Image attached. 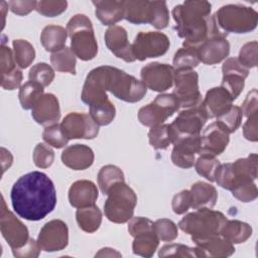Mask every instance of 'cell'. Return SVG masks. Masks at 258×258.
Listing matches in <instances>:
<instances>
[{
    "mask_svg": "<svg viewBox=\"0 0 258 258\" xmlns=\"http://www.w3.org/2000/svg\"><path fill=\"white\" fill-rule=\"evenodd\" d=\"M14 212L28 221H39L51 213L56 205V190L52 180L41 171L20 176L11 188Z\"/></svg>",
    "mask_w": 258,
    "mask_h": 258,
    "instance_id": "1",
    "label": "cell"
},
{
    "mask_svg": "<svg viewBox=\"0 0 258 258\" xmlns=\"http://www.w3.org/2000/svg\"><path fill=\"white\" fill-rule=\"evenodd\" d=\"M107 92L124 102L136 103L146 95L147 88L141 81L120 69L101 66L88 74L81 99L89 106L108 99Z\"/></svg>",
    "mask_w": 258,
    "mask_h": 258,
    "instance_id": "2",
    "label": "cell"
},
{
    "mask_svg": "<svg viewBox=\"0 0 258 258\" xmlns=\"http://www.w3.org/2000/svg\"><path fill=\"white\" fill-rule=\"evenodd\" d=\"M211 11L212 5L208 1L190 0L174 6L172 16L176 23L175 30L177 35L184 39L183 47L195 49L214 36L227 34L220 30Z\"/></svg>",
    "mask_w": 258,
    "mask_h": 258,
    "instance_id": "3",
    "label": "cell"
},
{
    "mask_svg": "<svg viewBox=\"0 0 258 258\" xmlns=\"http://www.w3.org/2000/svg\"><path fill=\"white\" fill-rule=\"evenodd\" d=\"M227 222L226 216L212 209H199L186 214L178 223L179 229L194 238H207L221 235Z\"/></svg>",
    "mask_w": 258,
    "mask_h": 258,
    "instance_id": "4",
    "label": "cell"
},
{
    "mask_svg": "<svg viewBox=\"0 0 258 258\" xmlns=\"http://www.w3.org/2000/svg\"><path fill=\"white\" fill-rule=\"evenodd\" d=\"M71 49L82 60H91L98 53V43L92 21L85 14H76L67 24Z\"/></svg>",
    "mask_w": 258,
    "mask_h": 258,
    "instance_id": "5",
    "label": "cell"
},
{
    "mask_svg": "<svg viewBox=\"0 0 258 258\" xmlns=\"http://www.w3.org/2000/svg\"><path fill=\"white\" fill-rule=\"evenodd\" d=\"M107 196L104 204L106 218L116 224L129 222L133 218L134 209L137 205L135 191L125 181H119L109 189Z\"/></svg>",
    "mask_w": 258,
    "mask_h": 258,
    "instance_id": "6",
    "label": "cell"
},
{
    "mask_svg": "<svg viewBox=\"0 0 258 258\" xmlns=\"http://www.w3.org/2000/svg\"><path fill=\"white\" fill-rule=\"evenodd\" d=\"M219 28L225 33H247L254 30L258 23V13L251 7L240 4L222 6L215 14Z\"/></svg>",
    "mask_w": 258,
    "mask_h": 258,
    "instance_id": "7",
    "label": "cell"
},
{
    "mask_svg": "<svg viewBox=\"0 0 258 258\" xmlns=\"http://www.w3.org/2000/svg\"><path fill=\"white\" fill-rule=\"evenodd\" d=\"M179 108V103L172 93L160 94L151 103L140 108L138 120L142 125L151 128L163 124Z\"/></svg>",
    "mask_w": 258,
    "mask_h": 258,
    "instance_id": "8",
    "label": "cell"
},
{
    "mask_svg": "<svg viewBox=\"0 0 258 258\" xmlns=\"http://www.w3.org/2000/svg\"><path fill=\"white\" fill-rule=\"evenodd\" d=\"M174 89L172 94L176 97L179 107L188 109L199 106L202 95L199 89V75L194 70H180L174 73Z\"/></svg>",
    "mask_w": 258,
    "mask_h": 258,
    "instance_id": "9",
    "label": "cell"
},
{
    "mask_svg": "<svg viewBox=\"0 0 258 258\" xmlns=\"http://www.w3.org/2000/svg\"><path fill=\"white\" fill-rule=\"evenodd\" d=\"M170 45L169 38L162 32L147 31L139 32L132 43L135 59L140 61L147 58L158 57L166 53Z\"/></svg>",
    "mask_w": 258,
    "mask_h": 258,
    "instance_id": "10",
    "label": "cell"
},
{
    "mask_svg": "<svg viewBox=\"0 0 258 258\" xmlns=\"http://www.w3.org/2000/svg\"><path fill=\"white\" fill-rule=\"evenodd\" d=\"M207 120L208 117L202 107V103L197 107L180 111L170 124L173 134V143L180 137L201 135V131Z\"/></svg>",
    "mask_w": 258,
    "mask_h": 258,
    "instance_id": "11",
    "label": "cell"
},
{
    "mask_svg": "<svg viewBox=\"0 0 258 258\" xmlns=\"http://www.w3.org/2000/svg\"><path fill=\"white\" fill-rule=\"evenodd\" d=\"M0 231L12 251L22 248L30 239L28 229L7 209L3 197L1 202Z\"/></svg>",
    "mask_w": 258,
    "mask_h": 258,
    "instance_id": "12",
    "label": "cell"
},
{
    "mask_svg": "<svg viewBox=\"0 0 258 258\" xmlns=\"http://www.w3.org/2000/svg\"><path fill=\"white\" fill-rule=\"evenodd\" d=\"M60 126L69 140L94 139L99 134V125L87 113H69L62 119Z\"/></svg>",
    "mask_w": 258,
    "mask_h": 258,
    "instance_id": "13",
    "label": "cell"
},
{
    "mask_svg": "<svg viewBox=\"0 0 258 258\" xmlns=\"http://www.w3.org/2000/svg\"><path fill=\"white\" fill-rule=\"evenodd\" d=\"M174 73L175 71L171 66L155 61L144 66L141 69L140 77L146 88L162 93L172 87Z\"/></svg>",
    "mask_w": 258,
    "mask_h": 258,
    "instance_id": "14",
    "label": "cell"
},
{
    "mask_svg": "<svg viewBox=\"0 0 258 258\" xmlns=\"http://www.w3.org/2000/svg\"><path fill=\"white\" fill-rule=\"evenodd\" d=\"M37 243L45 252H55L64 249L69 244V228L61 220H51L45 223L38 234Z\"/></svg>",
    "mask_w": 258,
    "mask_h": 258,
    "instance_id": "15",
    "label": "cell"
},
{
    "mask_svg": "<svg viewBox=\"0 0 258 258\" xmlns=\"http://www.w3.org/2000/svg\"><path fill=\"white\" fill-rule=\"evenodd\" d=\"M229 131L223 124L216 121L211 123L200 135L199 154H208L217 156L225 151L229 144Z\"/></svg>",
    "mask_w": 258,
    "mask_h": 258,
    "instance_id": "16",
    "label": "cell"
},
{
    "mask_svg": "<svg viewBox=\"0 0 258 258\" xmlns=\"http://www.w3.org/2000/svg\"><path fill=\"white\" fill-rule=\"evenodd\" d=\"M222 73L221 87L228 91L233 100H236L244 89L249 70L242 66L237 57H229L223 62Z\"/></svg>",
    "mask_w": 258,
    "mask_h": 258,
    "instance_id": "17",
    "label": "cell"
},
{
    "mask_svg": "<svg viewBox=\"0 0 258 258\" xmlns=\"http://www.w3.org/2000/svg\"><path fill=\"white\" fill-rule=\"evenodd\" d=\"M200 61L205 64H216L224 59L230 53V43L227 40V34L214 36L195 48Z\"/></svg>",
    "mask_w": 258,
    "mask_h": 258,
    "instance_id": "18",
    "label": "cell"
},
{
    "mask_svg": "<svg viewBox=\"0 0 258 258\" xmlns=\"http://www.w3.org/2000/svg\"><path fill=\"white\" fill-rule=\"evenodd\" d=\"M105 43L109 50L118 58L126 62L135 61L132 50V44L128 41L127 31L124 27L119 25L110 26L105 32Z\"/></svg>",
    "mask_w": 258,
    "mask_h": 258,
    "instance_id": "19",
    "label": "cell"
},
{
    "mask_svg": "<svg viewBox=\"0 0 258 258\" xmlns=\"http://www.w3.org/2000/svg\"><path fill=\"white\" fill-rule=\"evenodd\" d=\"M200 151V135L180 137L173 143L171 161L180 168H190Z\"/></svg>",
    "mask_w": 258,
    "mask_h": 258,
    "instance_id": "20",
    "label": "cell"
},
{
    "mask_svg": "<svg viewBox=\"0 0 258 258\" xmlns=\"http://www.w3.org/2000/svg\"><path fill=\"white\" fill-rule=\"evenodd\" d=\"M233 98L223 87H215L210 89L205 99L202 101V107L208 119L219 118L227 113L233 106Z\"/></svg>",
    "mask_w": 258,
    "mask_h": 258,
    "instance_id": "21",
    "label": "cell"
},
{
    "mask_svg": "<svg viewBox=\"0 0 258 258\" xmlns=\"http://www.w3.org/2000/svg\"><path fill=\"white\" fill-rule=\"evenodd\" d=\"M34 121L43 126L56 124L60 118V108L57 98L51 94H43L31 109Z\"/></svg>",
    "mask_w": 258,
    "mask_h": 258,
    "instance_id": "22",
    "label": "cell"
},
{
    "mask_svg": "<svg viewBox=\"0 0 258 258\" xmlns=\"http://www.w3.org/2000/svg\"><path fill=\"white\" fill-rule=\"evenodd\" d=\"M94 152L85 144H73L61 152L62 163L73 170H85L94 163Z\"/></svg>",
    "mask_w": 258,
    "mask_h": 258,
    "instance_id": "23",
    "label": "cell"
},
{
    "mask_svg": "<svg viewBox=\"0 0 258 258\" xmlns=\"http://www.w3.org/2000/svg\"><path fill=\"white\" fill-rule=\"evenodd\" d=\"M98 196L97 185L87 179L75 181L69 189V202L72 207L77 209L95 205Z\"/></svg>",
    "mask_w": 258,
    "mask_h": 258,
    "instance_id": "24",
    "label": "cell"
},
{
    "mask_svg": "<svg viewBox=\"0 0 258 258\" xmlns=\"http://www.w3.org/2000/svg\"><path fill=\"white\" fill-rule=\"evenodd\" d=\"M204 257H229L235 252L234 244L229 242L222 235L211 236L207 238H194L191 239Z\"/></svg>",
    "mask_w": 258,
    "mask_h": 258,
    "instance_id": "25",
    "label": "cell"
},
{
    "mask_svg": "<svg viewBox=\"0 0 258 258\" xmlns=\"http://www.w3.org/2000/svg\"><path fill=\"white\" fill-rule=\"evenodd\" d=\"M97 18L108 26H113L124 18V1L102 0L93 1Z\"/></svg>",
    "mask_w": 258,
    "mask_h": 258,
    "instance_id": "26",
    "label": "cell"
},
{
    "mask_svg": "<svg viewBox=\"0 0 258 258\" xmlns=\"http://www.w3.org/2000/svg\"><path fill=\"white\" fill-rule=\"evenodd\" d=\"M191 207L195 210L213 209L218 200V192L214 185L205 182L197 181L189 189Z\"/></svg>",
    "mask_w": 258,
    "mask_h": 258,
    "instance_id": "27",
    "label": "cell"
},
{
    "mask_svg": "<svg viewBox=\"0 0 258 258\" xmlns=\"http://www.w3.org/2000/svg\"><path fill=\"white\" fill-rule=\"evenodd\" d=\"M151 1H124V19L133 24L149 23Z\"/></svg>",
    "mask_w": 258,
    "mask_h": 258,
    "instance_id": "28",
    "label": "cell"
},
{
    "mask_svg": "<svg viewBox=\"0 0 258 258\" xmlns=\"http://www.w3.org/2000/svg\"><path fill=\"white\" fill-rule=\"evenodd\" d=\"M67 29L59 25H47L40 34V41L46 51L55 52L66 46L68 37Z\"/></svg>",
    "mask_w": 258,
    "mask_h": 258,
    "instance_id": "29",
    "label": "cell"
},
{
    "mask_svg": "<svg viewBox=\"0 0 258 258\" xmlns=\"http://www.w3.org/2000/svg\"><path fill=\"white\" fill-rule=\"evenodd\" d=\"M76 219L79 227L86 233L96 232L102 223V212L99 207L92 205L80 208L76 212Z\"/></svg>",
    "mask_w": 258,
    "mask_h": 258,
    "instance_id": "30",
    "label": "cell"
},
{
    "mask_svg": "<svg viewBox=\"0 0 258 258\" xmlns=\"http://www.w3.org/2000/svg\"><path fill=\"white\" fill-rule=\"evenodd\" d=\"M221 235L232 244H241L251 237L252 227L239 220H227Z\"/></svg>",
    "mask_w": 258,
    "mask_h": 258,
    "instance_id": "31",
    "label": "cell"
},
{
    "mask_svg": "<svg viewBox=\"0 0 258 258\" xmlns=\"http://www.w3.org/2000/svg\"><path fill=\"white\" fill-rule=\"evenodd\" d=\"M159 241L154 230L141 233L134 237L132 243L133 253L142 257H151L157 250Z\"/></svg>",
    "mask_w": 258,
    "mask_h": 258,
    "instance_id": "32",
    "label": "cell"
},
{
    "mask_svg": "<svg viewBox=\"0 0 258 258\" xmlns=\"http://www.w3.org/2000/svg\"><path fill=\"white\" fill-rule=\"evenodd\" d=\"M50 62L52 68L57 72L76 75L77 59L71 47L64 46L59 50L52 52L50 55Z\"/></svg>",
    "mask_w": 258,
    "mask_h": 258,
    "instance_id": "33",
    "label": "cell"
},
{
    "mask_svg": "<svg viewBox=\"0 0 258 258\" xmlns=\"http://www.w3.org/2000/svg\"><path fill=\"white\" fill-rule=\"evenodd\" d=\"M90 116L99 126L109 125L116 116V109L113 103L108 99L89 106Z\"/></svg>",
    "mask_w": 258,
    "mask_h": 258,
    "instance_id": "34",
    "label": "cell"
},
{
    "mask_svg": "<svg viewBox=\"0 0 258 258\" xmlns=\"http://www.w3.org/2000/svg\"><path fill=\"white\" fill-rule=\"evenodd\" d=\"M125 181L123 171L116 165L107 164L101 167L98 173V185L104 195L117 182Z\"/></svg>",
    "mask_w": 258,
    "mask_h": 258,
    "instance_id": "35",
    "label": "cell"
},
{
    "mask_svg": "<svg viewBox=\"0 0 258 258\" xmlns=\"http://www.w3.org/2000/svg\"><path fill=\"white\" fill-rule=\"evenodd\" d=\"M43 96V87L35 82L28 81L19 89V102L23 109H32L36 102Z\"/></svg>",
    "mask_w": 258,
    "mask_h": 258,
    "instance_id": "36",
    "label": "cell"
},
{
    "mask_svg": "<svg viewBox=\"0 0 258 258\" xmlns=\"http://www.w3.org/2000/svg\"><path fill=\"white\" fill-rule=\"evenodd\" d=\"M148 139L154 149H166L173 143V134L170 124H161L151 127L148 132Z\"/></svg>",
    "mask_w": 258,
    "mask_h": 258,
    "instance_id": "37",
    "label": "cell"
},
{
    "mask_svg": "<svg viewBox=\"0 0 258 258\" xmlns=\"http://www.w3.org/2000/svg\"><path fill=\"white\" fill-rule=\"evenodd\" d=\"M12 44L16 64L20 69L28 68L35 58V50L32 44L25 39H14Z\"/></svg>",
    "mask_w": 258,
    "mask_h": 258,
    "instance_id": "38",
    "label": "cell"
},
{
    "mask_svg": "<svg viewBox=\"0 0 258 258\" xmlns=\"http://www.w3.org/2000/svg\"><path fill=\"white\" fill-rule=\"evenodd\" d=\"M219 159L216 156L208 155V154H200L198 159L195 161V168L196 171L207 180L214 182L215 175L217 172L218 167L220 166Z\"/></svg>",
    "mask_w": 258,
    "mask_h": 258,
    "instance_id": "39",
    "label": "cell"
},
{
    "mask_svg": "<svg viewBox=\"0 0 258 258\" xmlns=\"http://www.w3.org/2000/svg\"><path fill=\"white\" fill-rule=\"evenodd\" d=\"M200 62L201 61L195 49L181 47L175 52L173 56L172 68L174 71L192 70L194 68L198 67Z\"/></svg>",
    "mask_w": 258,
    "mask_h": 258,
    "instance_id": "40",
    "label": "cell"
},
{
    "mask_svg": "<svg viewBox=\"0 0 258 258\" xmlns=\"http://www.w3.org/2000/svg\"><path fill=\"white\" fill-rule=\"evenodd\" d=\"M159 257H204L198 247H188L182 244L164 245L159 249Z\"/></svg>",
    "mask_w": 258,
    "mask_h": 258,
    "instance_id": "41",
    "label": "cell"
},
{
    "mask_svg": "<svg viewBox=\"0 0 258 258\" xmlns=\"http://www.w3.org/2000/svg\"><path fill=\"white\" fill-rule=\"evenodd\" d=\"M28 79L41 85L43 88L47 87L54 79V70L46 62H38L29 70Z\"/></svg>",
    "mask_w": 258,
    "mask_h": 258,
    "instance_id": "42",
    "label": "cell"
},
{
    "mask_svg": "<svg viewBox=\"0 0 258 258\" xmlns=\"http://www.w3.org/2000/svg\"><path fill=\"white\" fill-rule=\"evenodd\" d=\"M169 23V11L165 1H151L149 24L156 29H163Z\"/></svg>",
    "mask_w": 258,
    "mask_h": 258,
    "instance_id": "43",
    "label": "cell"
},
{
    "mask_svg": "<svg viewBox=\"0 0 258 258\" xmlns=\"http://www.w3.org/2000/svg\"><path fill=\"white\" fill-rule=\"evenodd\" d=\"M42 138L47 145L57 149L64 147L69 142V138L63 133L60 124L57 123L45 126L42 132Z\"/></svg>",
    "mask_w": 258,
    "mask_h": 258,
    "instance_id": "44",
    "label": "cell"
},
{
    "mask_svg": "<svg viewBox=\"0 0 258 258\" xmlns=\"http://www.w3.org/2000/svg\"><path fill=\"white\" fill-rule=\"evenodd\" d=\"M153 230L159 240L171 242L178 236V230L175 223L169 219H159L153 223Z\"/></svg>",
    "mask_w": 258,
    "mask_h": 258,
    "instance_id": "45",
    "label": "cell"
},
{
    "mask_svg": "<svg viewBox=\"0 0 258 258\" xmlns=\"http://www.w3.org/2000/svg\"><path fill=\"white\" fill-rule=\"evenodd\" d=\"M257 50H258V42L256 40L247 42L241 47L237 58L241 62V64L247 68L248 70L255 68L258 62Z\"/></svg>",
    "mask_w": 258,
    "mask_h": 258,
    "instance_id": "46",
    "label": "cell"
},
{
    "mask_svg": "<svg viewBox=\"0 0 258 258\" xmlns=\"http://www.w3.org/2000/svg\"><path fill=\"white\" fill-rule=\"evenodd\" d=\"M34 164L39 168H48L54 160V152L44 143H38L33 150L32 154Z\"/></svg>",
    "mask_w": 258,
    "mask_h": 258,
    "instance_id": "47",
    "label": "cell"
},
{
    "mask_svg": "<svg viewBox=\"0 0 258 258\" xmlns=\"http://www.w3.org/2000/svg\"><path fill=\"white\" fill-rule=\"evenodd\" d=\"M68 7L67 1H51L41 0L37 1L35 10L45 17H55L66 11Z\"/></svg>",
    "mask_w": 258,
    "mask_h": 258,
    "instance_id": "48",
    "label": "cell"
},
{
    "mask_svg": "<svg viewBox=\"0 0 258 258\" xmlns=\"http://www.w3.org/2000/svg\"><path fill=\"white\" fill-rule=\"evenodd\" d=\"M243 114L239 106L233 105L231 109L224 115L217 118V121L225 126L229 133H234L242 123Z\"/></svg>",
    "mask_w": 258,
    "mask_h": 258,
    "instance_id": "49",
    "label": "cell"
},
{
    "mask_svg": "<svg viewBox=\"0 0 258 258\" xmlns=\"http://www.w3.org/2000/svg\"><path fill=\"white\" fill-rule=\"evenodd\" d=\"M233 197H235L237 200L243 202V203H250L257 199L258 197V189L254 181L244 182L242 184H239L232 190Z\"/></svg>",
    "mask_w": 258,
    "mask_h": 258,
    "instance_id": "50",
    "label": "cell"
},
{
    "mask_svg": "<svg viewBox=\"0 0 258 258\" xmlns=\"http://www.w3.org/2000/svg\"><path fill=\"white\" fill-rule=\"evenodd\" d=\"M171 207L173 212L176 215H182L188 211L191 207V200H190V192L188 189H183L178 194L174 195Z\"/></svg>",
    "mask_w": 258,
    "mask_h": 258,
    "instance_id": "51",
    "label": "cell"
},
{
    "mask_svg": "<svg viewBox=\"0 0 258 258\" xmlns=\"http://www.w3.org/2000/svg\"><path fill=\"white\" fill-rule=\"evenodd\" d=\"M151 230H153V222L148 218L134 217L129 221L128 232L132 237Z\"/></svg>",
    "mask_w": 258,
    "mask_h": 258,
    "instance_id": "52",
    "label": "cell"
},
{
    "mask_svg": "<svg viewBox=\"0 0 258 258\" xmlns=\"http://www.w3.org/2000/svg\"><path fill=\"white\" fill-rule=\"evenodd\" d=\"M1 76L7 75L14 71L16 67V62L14 59V54L13 51L6 46L4 43L1 45Z\"/></svg>",
    "mask_w": 258,
    "mask_h": 258,
    "instance_id": "53",
    "label": "cell"
},
{
    "mask_svg": "<svg viewBox=\"0 0 258 258\" xmlns=\"http://www.w3.org/2000/svg\"><path fill=\"white\" fill-rule=\"evenodd\" d=\"M22 79H23V75L21 70L19 68H16L11 73L1 76V87L4 90H9V91L15 90L21 85Z\"/></svg>",
    "mask_w": 258,
    "mask_h": 258,
    "instance_id": "54",
    "label": "cell"
},
{
    "mask_svg": "<svg viewBox=\"0 0 258 258\" xmlns=\"http://www.w3.org/2000/svg\"><path fill=\"white\" fill-rule=\"evenodd\" d=\"M257 97H258V94H257L256 89H253L252 91H250L247 94L246 99L244 100V102L242 104V107H240L243 116L248 118V117L258 113V99H257Z\"/></svg>",
    "mask_w": 258,
    "mask_h": 258,
    "instance_id": "55",
    "label": "cell"
},
{
    "mask_svg": "<svg viewBox=\"0 0 258 258\" xmlns=\"http://www.w3.org/2000/svg\"><path fill=\"white\" fill-rule=\"evenodd\" d=\"M40 247L34 239L30 238L28 243L23 246L22 248H19L17 250H13L12 253L17 258H35L38 257L40 253Z\"/></svg>",
    "mask_w": 258,
    "mask_h": 258,
    "instance_id": "56",
    "label": "cell"
},
{
    "mask_svg": "<svg viewBox=\"0 0 258 258\" xmlns=\"http://www.w3.org/2000/svg\"><path fill=\"white\" fill-rule=\"evenodd\" d=\"M243 135L244 137L249 140L256 142L258 140V116L254 114L248 117L247 121L243 126Z\"/></svg>",
    "mask_w": 258,
    "mask_h": 258,
    "instance_id": "57",
    "label": "cell"
},
{
    "mask_svg": "<svg viewBox=\"0 0 258 258\" xmlns=\"http://www.w3.org/2000/svg\"><path fill=\"white\" fill-rule=\"evenodd\" d=\"M37 1H9L7 5L9 6L10 10L17 15L23 16L30 13L32 10L35 9Z\"/></svg>",
    "mask_w": 258,
    "mask_h": 258,
    "instance_id": "58",
    "label": "cell"
},
{
    "mask_svg": "<svg viewBox=\"0 0 258 258\" xmlns=\"http://www.w3.org/2000/svg\"><path fill=\"white\" fill-rule=\"evenodd\" d=\"M97 256H121V254L112 248H103L96 254V257Z\"/></svg>",
    "mask_w": 258,
    "mask_h": 258,
    "instance_id": "59",
    "label": "cell"
}]
</instances>
